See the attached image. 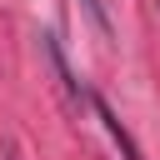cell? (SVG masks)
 Here are the masks:
<instances>
[{"mask_svg":"<svg viewBox=\"0 0 160 160\" xmlns=\"http://www.w3.org/2000/svg\"><path fill=\"white\" fill-rule=\"evenodd\" d=\"M90 105H95V115L105 120V135L115 140V150H120V160H145V155H140V145H135V140L125 135V125H120V120H115V115L105 110V100H95V95H90Z\"/></svg>","mask_w":160,"mask_h":160,"instance_id":"cell-1","label":"cell"},{"mask_svg":"<svg viewBox=\"0 0 160 160\" xmlns=\"http://www.w3.org/2000/svg\"><path fill=\"white\" fill-rule=\"evenodd\" d=\"M85 10L95 15V25H100V35H110V20H105V10H100V0H85Z\"/></svg>","mask_w":160,"mask_h":160,"instance_id":"cell-2","label":"cell"}]
</instances>
